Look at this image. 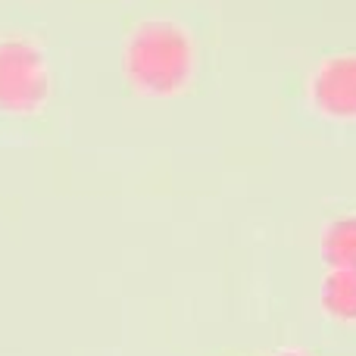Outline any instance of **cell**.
Here are the masks:
<instances>
[{"mask_svg": "<svg viewBox=\"0 0 356 356\" xmlns=\"http://www.w3.org/2000/svg\"><path fill=\"white\" fill-rule=\"evenodd\" d=\"M191 41L172 22H144L129 41L125 69L150 94H172L191 75Z\"/></svg>", "mask_w": 356, "mask_h": 356, "instance_id": "cell-1", "label": "cell"}, {"mask_svg": "<svg viewBox=\"0 0 356 356\" xmlns=\"http://www.w3.org/2000/svg\"><path fill=\"white\" fill-rule=\"evenodd\" d=\"M47 97V66L44 54L29 41H0V110L31 113Z\"/></svg>", "mask_w": 356, "mask_h": 356, "instance_id": "cell-2", "label": "cell"}, {"mask_svg": "<svg viewBox=\"0 0 356 356\" xmlns=\"http://www.w3.org/2000/svg\"><path fill=\"white\" fill-rule=\"evenodd\" d=\"M313 97L332 116H356V56L328 60L313 79Z\"/></svg>", "mask_w": 356, "mask_h": 356, "instance_id": "cell-3", "label": "cell"}, {"mask_svg": "<svg viewBox=\"0 0 356 356\" xmlns=\"http://www.w3.org/2000/svg\"><path fill=\"white\" fill-rule=\"evenodd\" d=\"M322 309L338 322H356V269H332L319 291Z\"/></svg>", "mask_w": 356, "mask_h": 356, "instance_id": "cell-4", "label": "cell"}, {"mask_svg": "<svg viewBox=\"0 0 356 356\" xmlns=\"http://www.w3.org/2000/svg\"><path fill=\"white\" fill-rule=\"evenodd\" d=\"M322 259L332 269H356V216L334 219L322 234Z\"/></svg>", "mask_w": 356, "mask_h": 356, "instance_id": "cell-5", "label": "cell"}, {"mask_svg": "<svg viewBox=\"0 0 356 356\" xmlns=\"http://www.w3.org/2000/svg\"><path fill=\"white\" fill-rule=\"evenodd\" d=\"M272 356H309V353H303V350H278V353H272Z\"/></svg>", "mask_w": 356, "mask_h": 356, "instance_id": "cell-6", "label": "cell"}]
</instances>
